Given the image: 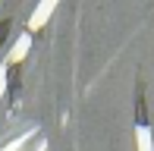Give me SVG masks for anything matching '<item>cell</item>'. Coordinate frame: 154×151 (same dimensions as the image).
<instances>
[{
	"label": "cell",
	"instance_id": "3",
	"mask_svg": "<svg viewBox=\"0 0 154 151\" xmlns=\"http://www.w3.org/2000/svg\"><path fill=\"white\" fill-rule=\"evenodd\" d=\"M135 139H138V151H154V139H151V129L138 126V129H135Z\"/></svg>",
	"mask_w": 154,
	"mask_h": 151
},
{
	"label": "cell",
	"instance_id": "4",
	"mask_svg": "<svg viewBox=\"0 0 154 151\" xmlns=\"http://www.w3.org/2000/svg\"><path fill=\"white\" fill-rule=\"evenodd\" d=\"M32 135H35V129H29V132H22V135H16V139H13V142H10V145H6L3 151H19V148L25 145V142L32 139Z\"/></svg>",
	"mask_w": 154,
	"mask_h": 151
},
{
	"label": "cell",
	"instance_id": "5",
	"mask_svg": "<svg viewBox=\"0 0 154 151\" xmlns=\"http://www.w3.org/2000/svg\"><path fill=\"white\" fill-rule=\"evenodd\" d=\"M6 94V66H0V98Z\"/></svg>",
	"mask_w": 154,
	"mask_h": 151
},
{
	"label": "cell",
	"instance_id": "1",
	"mask_svg": "<svg viewBox=\"0 0 154 151\" xmlns=\"http://www.w3.org/2000/svg\"><path fill=\"white\" fill-rule=\"evenodd\" d=\"M54 10H57V3H54V0H44V3H38V6H35V10H32V16H29V35H32V32H38L41 25L51 19V13H54Z\"/></svg>",
	"mask_w": 154,
	"mask_h": 151
},
{
	"label": "cell",
	"instance_id": "2",
	"mask_svg": "<svg viewBox=\"0 0 154 151\" xmlns=\"http://www.w3.org/2000/svg\"><path fill=\"white\" fill-rule=\"evenodd\" d=\"M29 51H32V35H22L16 44H13L10 57H6V63H22V60L29 57Z\"/></svg>",
	"mask_w": 154,
	"mask_h": 151
}]
</instances>
